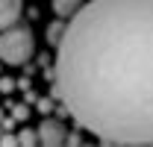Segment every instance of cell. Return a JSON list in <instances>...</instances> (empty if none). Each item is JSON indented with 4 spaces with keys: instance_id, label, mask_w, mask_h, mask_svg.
<instances>
[{
    "instance_id": "7a4b0ae2",
    "label": "cell",
    "mask_w": 153,
    "mask_h": 147,
    "mask_svg": "<svg viewBox=\"0 0 153 147\" xmlns=\"http://www.w3.org/2000/svg\"><path fill=\"white\" fill-rule=\"evenodd\" d=\"M36 50V41H33V33L30 27H6L0 30V59L6 65H24Z\"/></svg>"
},
{
    "instance_id": "277c9868",
    "label": "cell",
    "mask_w": 153,
    "mask_h": 147,
    "mask_svg": "<svg viewBox=\"0 0 153 147\" xmlns=\"http://www.w3.org/2000/svg\"><path fill=\"white\" fill-rule=\"evenodd\" d=\"M21 15V0H0V30L12 27Z\"/></svg>"
},
{
    "instance_id": "6da1fadb",
    "label": "cell",
    "mask_w": 153,
    "mask_h": 147,
    "mask_svg": "<svg viewBox=\"0 0 153 147\" xmlns=\"http://www.w3.org/2000/svg\"><path fill=\"white\" fill-rule=\"evenodd\" d=\"M56 94L106 144H153V0H91L62 30Z\"/></svg>"
},
{
    "instance_id": "5b68a950",
    "label": "cell",
    "mask_w": 153,
    "mask_h": 147,
    "mask_svg": "<svg viewBox=\"0 0 153 147\" xmlns=\"http://www.w3.org/2000/svg\"><path fill=\"white\" fill-rule=\"evenodd\" d=\"M79 6H82V0H53V12H56L59 18H65V21L71 18Z\"/></svg>"
},
{
    "instance_id": "ba28073f",
    "label": "cell",
    "mask_w": 153,
    "mask_h": 147,
    "mask_svg": "<svg viewBox=\"0 0 153 147\" xmlns=\"http://www.w3.org/2000/svg\"><path fill=\"white\" fill-rule=\"evenodd\" d=\"M0 144H18V138H15V135H3V138H0Z\"/></svg>"
},
{
    "instance_id": "30bf717a",
    "label": "cell",
    "mask_w": 153,
    "mask_h": 147,
    "mask_svg": "<svg viewBox=\"0 0 153 147\" xmlns=\"http://www.w3.org/2000/svg\"><path fill=\"white\" fill-rule=\"evenodd\" d=\"M0 118H3V112H0Z\"/></svg>"
},
{
    "instance_id": "3957f363",
    "label": "cell",
    "mask_w": 153,
    "mask_h": 147,
    "mask_svg": "<svg viewBox=\"0 0 153 147\" xmlns=\"http://www.w3.org/2000/svg\"><path fill=\"white\" fill-rule=\"evenodd\" d=\"M38 141L41 144H62L65 141V127L53 121V118H47V121H41V127H38Z\"/></svg>"
},
{
    "instance_id": "9c48e42d",
    "label": "cell",
    "mask_w": 153,
    "mask_h": 147,
    "mask_svg": "<svg viewBox=\"0 0 153 147\" xmlns=\"http://www.w3.org/2000/svg\"><path fill=\"white\" fill-rule=\"evenodd\" d=\"M15 118H18V121H21V118H27V109H24V106H15Z\"/></svg>"
},
{
    "instance_id": "52a82bcc",
    "label": "cell",
    "mask_w": 153,
    "mask_h": 147,
    "mask_svg": "<svg viewBox=\"0 0 153 147\" xmlns=\"http://www.w3.org/2000/svg\"><path fill=\"white\" fill-rule=\"evenodd\" d=\"M12 88H15V82H12L9 76H3V79H0V91H12Z\"/></svg>"
},
{
    "instance_id": "8992f818",
    "label": "cell",
    "mask_w": 153,
    "mask_h": 147,
    "mask_svg": "<svg viewBox=\"0 0 153 147\" xmlns=\"http://www.w3.org/2000/svg\"><path fill=\"white\" fill-rule=\"evenodd\" d=\"M62 30H65V27H59V24H53V27L47 30V36H50V41H53V44H59V38H62Z\"/></svg>"
}]
</instances>
